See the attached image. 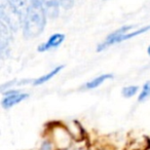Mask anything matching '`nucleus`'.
Masks as SVG:
<instances>
[{
    "mask_svg": "<svg viewBox=\"0 0 150 150\" xmlns=\"http://www.w3.org/2000/svg\"><path fill=\"white\" fill-rule=\"evenodd\" d=\"M59 2H60V4L62 5L63 7H65V8H70L73 5L74 0H59Z\"/></svg>",
    "mask_w": 150,
    "mask_h": 150,
    "instance_id": "4468645a",
    "label": "nucleus"
},
{
    "mask_svg": "<svg viewBox=\"0 0 150 150\" xmlns=\"http://www.w3.org/2000/svg\"><path fill=\"white\" fill-rule=\"evenodd\" d=\"M111 78H113V75L112 74H103V75H100L99 77L95 78V79L88 81V83H86V86H84V88H86V90H93V88H98L99 86H101L103 82H105L106 80H108V79H111Z\"/></svg>",
    "mask_w": 150,
    "mask_h": 150,
    "instance_id": "1a4fd4ad",
    "label": "nucleus"
},
{
    "mask_svg": "<svg viewBox=\"0 0 150 150\" xmlns=\"http://www.w3.org/2000/svg\"><path fill=\"white\" fill-rule=\"evenodd\" d=\"M45 8V11L50 17L56 18L59 15V0H39Z\"/></svg>",
    "mask_w": 150,
    "mask_h": 150,
    "instance_id": "6e6552de",
    "label": "nucleus"
},
{
    "mask_svg": "<svg viewBox=\"0 0 150 150\" xmlns=\"http://www.w3.org/2000/svg\"><path fill=\"white\" fill-rule=\"evenodd\" d=\"M76 150H86V149H82V148H79V149H76Z\"/></svg>",
    "mask_w": 150,
    "mask_h": 150,
    "instance_id": "f3484780",
    "label": "nucleus"
},
{
    "mask_svg": "<svg viewBox=\"0 0 150 150\" xmlns=\"http://www.w3.org/2000/svg\"><path fill=\"white\" fill-rule=\"evenodd\" d=\"M133 28H134V26H132V25L123 26L120 29L114 31L98 46L97 50L101 52V50L109 47L110 45H113V44H115V43H119V42L125 41V40L131 39V38L136 37V36H138V35H140V34L144 33V32H147L150 30V26H146V27L142 28V29H140V30H137V31L129 32V30H132Z\"/></svg>",
    "mask_w": 150,
    "mask_h": 150,
    "instance_id": "7ed1b4c3",
    "label": "nucleus"
},
{
    "mask_svg": "<svg viewBox=\"0 0 150 150\" xmlns=\"http://www.w3.org/2000/svg\"><path fill=\"white\" fill-rule=\"evenodd\" d=\"M150 97V81H147L143 86L141 94L139 96V102H143L146 99H148Z\"/></svg>",
    "mask_w": 150,
    "mask_h": 150,
    "instance_id": "9b49d317",
    "label": "nucleus"
},
{
    "mask_svg": "<svg viewBox=\"0 0 150 150\" xmlns=\"http://www.w3.org/2000/svg\"><path fill=\"white\" fill-rule=\"evenodd\" d=\"M138 90H139V88L136 86H127V88H122V95L125 98H131V97H133L138 92Z\"/></svg>",
    "mask_w": 150,
    "mask_h": 150,
    "instance_id": "f8f14e48",
    "label": "nucleus"
},
{
    "mask_svg": "<svg viewBox=\"0 0 150 150\" xmlns=\"http://www.w3.org/2000/svg\"><path fill=\"white\" fill-rule=\"evenodd\" d=\"M40 150H52V144H50V142H47V141L43 142Z\"/></svg>",
    "mask_w": 150,
    "mask_h": 150,
    "instance_id": "2eb2a0df",
    "label": "nucleus"
},
{
    "mask_svg": "<svg viewBox=\"0 0 150 150\" xmlns=\"http://www.w3.org/2000/svg\"><path fill=\"white\" fill-rule=\"evenodd\" d=\"M147 52H148V54H149V56H150V46H149V47H148V50H147Z\"/></svg>",
    "mask_w": 150,
    "mask_h": 150,
    "instance_id": "dca6fc26",
    "label": "nucleus"
},
{
    "mask_svg": "<svg viewBox=\"0 0 150 150\" xmlns=\"http://www.w3.org/2000/svg\"><path fill=\"white\" fill-rule=\"evenodd\" d=\"M46 23V11L39 0H30L24 20V35L32 38L42 33Z\"/></svg>",
    "mask_w": 150,
    "mask_h": 150,
    "instance_id": "f257e3e1",
    "label": "nucleus"
},
{
    "mask_svg": "<svg viewBox=\"0 0 150 150\" xmlns=\"http://www.w3.org/2000/svg\"><path fill=\"white\" fill-rule=\"evenodd\" d=\"M9 31H11V28L1 22L0 24V52H1V56H4L9 46V40L11 38V33Z\"/></svg>",
    "mask_w": 150,
    "mask_h": 150,
    "instance_id": "423d86ee",
    "label": "nucleus"
},
{
    "mask_svg": "<svg viewBox=\"0 0 150 150\" xmlns=\"http://www.w3.org/2000/svg\"><path fill=\"white\" fill-rule=\"evenodd\" d=\"M64 39H65L64 34H61V33L54 34V35L48 38L45 43L38 46V52H46V50H50V48L58 47V46L64 41Z\"/></svg>",
    "mask_w": 150,
    "mask_h": 150,
    "instance_id": "0eeeda50",
    "label": "nucleus"
},
{
    "mask_svg": "<svg viewBox=\"0 0 150 150\" xmlns=\"http://www.w3.org/2000/svg\"><path fill=\"white\" fill-rule=\"evenodd\" d=\"M63 67H64V66H59V67H57V68H54L52 71H50V73H47V74L43 75V76L39 77L38 79L34 80V84H35V86H39V84H42V83H44V82L48 81V80L52 79V78L54 77V75L58 74V73L60 72L61 70H62Z\"/></svg>",
    "mask_w": 150,
    "mask_h": 150,
    "instance_id": "9d476101",
    "label": "nucleus"
},
{
    "mask_svg": "<svg viewBox=\"0 0 150 150\" xmlns=\"http://www.w3.org/2000/svg\"><path fill=\"white\" fill-rule=\"evenodd\" d=\"M54 138L61 150L67 149L69 147V145H70V134L67 132V129H63V127H58L57 129H54Z\"/></svg>",
    "mask_w": 150,
    "mask_h": 150,
    "instance_id": "39448f33",
    "label": "nucleus"
},
{
    "mask_svg": "<svg viewBox=\"0 0 150 150\" xmlns=\"http://www.w3.org/2000/svg\"><path fill=\"white\" fill-rule=\"evenodd\" d=\"M4 95L5 97L2 100V106L5 109L11 108L13 106L19 104L20 102L28 98L27 94H21L18 91H9V92L4 93Z\"/></svg>",
    "mask_w": 150,
    "mask_h": 150,
    "instance_id": "20e7f679",
    "label": "nucleus"
},
{
    "mask_svg": "<svg viewBox=\"0 0 150 150\" xmlns=\"http://www.w3.org/2000/svg\"><path fill=\"white\" fill-rule=\"evenodd\" d=\"M6 1L15 5L16 7H18L21 11H24L26 7V0H6Z\"/></svg>",
    "mask_w": 150,
    "mask_h": 150,
    "instance_id": "ddd939ff",
    "label": "nucleus"
},
{
    "mask_svg": "<svg viewBox=\"0 0 150 150\" xmlns=\"http://www.w3.org/2000/svg\"><path fill=\"white\" fill-rule=\"evenodd\" d=\"M0 19L11 31H18L23 22V11L6 0H0Z\"/></svg>",
    "mask_w": 150,
    "mask_h": 150,
    "instance_id": "f03ea898",
    "label": "nucleus"
}]
</instances>
